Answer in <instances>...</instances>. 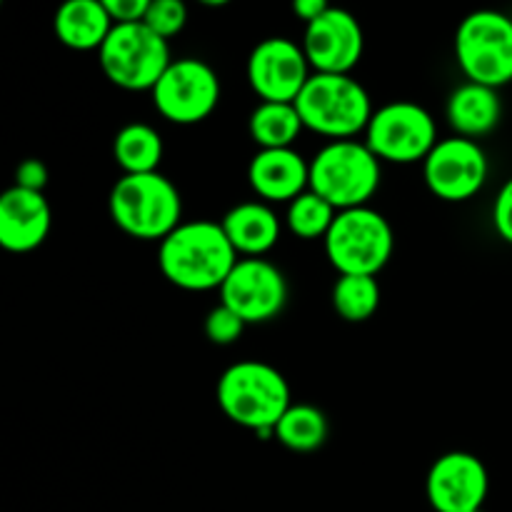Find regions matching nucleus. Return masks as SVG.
Segmentation results:
<instances>
[{
  "mask_svg": "<svg viewBox=\"0 0 512 512\" xmlns=\"http://www.w3.org/2000/svg\"><path fill=\"white\" fill-rule=\"evenodd\" d=\"M158 265L165 280L175 288L208 293L223 288L238 265V253L230 245L223 225L215 220H190L160 240Z\"/></svg>",
  "mask_w": 512,
  "mask_h": 512,
  "instance_id": "1",
  "label": "nucleus"
},
{
  "mask_svg": "<svg viewBox=\"0 0 512 512\" xmlns=\"http://www.w3.org/2000/svg\"><path fill=\"white\" fill-rule=\"evenodd\" d=\"M218 405L228 420L258 435H275L290 403L288 380L263 360H240L218 380Z\"/></svg>",
  "mask_w": 512,
  "mask_h": 512,
  "instance_id": "2",
  "label": "nucleus"
},
{
  "mask_svg": "<svg viewBox=\"0 0 512 512\" xmlns=\"http://www.w3.org/2000/svg\"><path fill=\"white\" fill-rule=\"evenodd\" d=\"M110 218L125 235L165 240L183 218V198L163 173L123 175L110 190Z\"/></svg>",
  "mask_w": 512,
  "mask_h": 512,
  "instance_id": "3",
  "label": "nucleus"
},
{
  "mask_svg": "<svg viewBox=\"0 0 512 512\" xmlns=\"http://www.w3.org/2000/svg\"><path fill=\"white\" fill-rule=\"evenodd\" d=\"M300 120L308 130L333 140H355L373 118L370 95L353 75L313 73L295 100Z\"/></svg>",
  "mask_w": 512,
  "mask_h": 512,
  "instance_id": "4",
  "label": "nucleus"
},
{
  "mask_svg": "<svg viewBox=\"0 0 512 512\" xmlns=\"http://www.w3.org/2000/svg\"><path fill=\"white\" fill-rule=\"evenodd\" d=\"M380 160L360 140H333L310 160V190L335 210L365 208L380 188Z\"/></svg>",
  "mask_w": 512,
  "mask_h": 512,
  "instance_id": "5",
  "label": "nucleus"
},
{
  "mask_svg": "<svg viewBox=\"0 0 512 512\" xmlns=\"http://www.w3.org/2000/svg\"><path fill=\"white\" fill-rule=\"evenodd\" d=\"M325 255L340 275H375L390 263L395 248L393 228L373 208L340 210L325 235Z\"/></svg>",
  "mask_w": 512,
  "mask_h": 512,
  "instance_id": "6",
  "label": "nucleus"
},
{
  "mask_svg": "<svg viewBox=\"0 0 512 512\" xmlns=\"http://www.w3.org/2000/svg\"><path fill=\"white\" fill-rule=\"evenodd\" d=\"M455 58L468 83L495 90L512 83V18L498 10H475L460 20Z\"/></svg>",
  "mask_w": 512,
  "mask_h": 512,
  "instance_id": "7",
  "label": "nucleus"
},
{
  "mask_svg": "<svg viewBox=\"0 0 512 512\" xmlns=\"http://www.w3.org/2000/svg\"><path fill=\"white\" fill-rule=\"evenodd\" d=\"M100 55V70L113 85L123 90H153L170 68L168 40L145 23L115 25Z\"/></svg>",
  "mask_w": 512,
  "mask_h": 512,
  "instance_id": "8",
  "label": "nucleus"
},
{
  "mask_svg": "<svg viewBox=\"0 0 512 512\" xmlns=\"http://www.w3.org/2000/svg\"><path fill=\"white\" fill-rule=\"evenodd\" d=\"M365 145L385 163H425L438 145V125L423 105L393 100L373 113L365 130Z\"/></svg>",
  "mask_w": 512,
  "mask_h": 512,
  "instance_id": "9",
  "label": "nucleus"
},
{
  "mask_svg": "<svg viewBox=\"0 0 512 512\" xmlns=\"http://www.w3.org/2000/svg\"><path fill=\"white\" fill-rule=\"evenodd\" d=\"M153 105L175 125H198L220 103L218 73L205 60L180 58L170 63L153 90Z\"/></svg>",
  "mask_w": 512,
  "mask_h": 512,
  "instance_id": "10",
  "label": "nucleus"
},
{
  "mask_svg": "<svg viewBox=\"0 0 512 512\" xmlns=\"http://www.w3.org/2000/svg\"><path fill=\"white\" fill-rule=\"evenodd\" d=\"M425 185L430 193L448 203H465L483 190L488 180V155L480 143L468 138L438 140L423 163Z\"/></svg>",
  "mask_w": 512,
  "mask_h": 512,
  "instance_id": "11",
  "label": "nucleus"
},
{
  "mask_svg": "<svg viewBox=\"0 0 512 512\" xmlns=\"http://www.w3.org/2000/svg\"><path fill=\"white\" fill-rule=\"evenodd\" d=\"M303 45L290 38H265L248 58V83L263 103H295L310 80Z\"/></svg>",
  "mask_w": 512,
  "mask_h": 512,
  "instance_id": "12",
  "label": "nucleus"
},
{
  "mask_svg": "<svg viewBox=\"0 0 512 512\" xmlns=\"http://www.w3.org/2000/svg\"><path fill=\"white\" fill-rule=\"evenodd\" d=\"M288 300L285 275L263 258H243L220 288V303L238 313L245 325L273 320Z\"/></svg>",
  "mask_w": 512,
  "mask_h": 512,
  "instance_id": "13",
  "label": "nucleus"
},
{
  "mask_svg": "<svg viewBox=\"0 0 512 512\" xmlns=\"http://www.w3.org/2000/svg\"><path fill=\"white\" fill-rule=\"evenodd\" d=\"M303 53L313 73L350 75L365 50L360 20L343 8H328L320 18L305 25Z\"/></svg>",
  "mask_w": 512,
  "mask_h": 512,
  "instance_id": "14",
  "label": "nucleus"
},
{
  "mask_svg": "<svg viewBox=\"0 0 512 512\" xmlns=\"http://www.w3.org/2000/svg\"><path fill=\"white\" fill-rule=\"evenodd\" d=\"M490 478L483 460L470 453H445L433 463L425 483L435 512H480L488 498Z\"/></svg>",
  "mask_w": 512,
  "mask_h": 512,
  "instance_id": "15",
  "label": "nucleus"
},
{
  "mask_svg": "<svg viewBox=\"0 0 512 512\" xmlns=\"http://www.w3.org/2000/svg\"><path fill=\"white\" fill-rule=\"evenodd\" d=\"M53 223L48 198L13 185L0 195V248L25 255L45 243Z\"/></svg>",
  "mask_w": 512,
  "mask_h": 512,
  "instance_id": "16",
  "label": "nucleus"
},
{
  "mask_svg": "<svg viewBox=\"0 0 512 512\" xmlns=\"http://www.w3.org/2000/svg\"><path fill=\"white\" fill-rule=\"evenodd\" d=\"M248 183L265 203H293L310 190V163L293 148L258 150L248 165Z\"/></svg>",
  "mask_w": 512,
  "mask_h": 512,
  "instance_id": "17",
  "label": "nucleus"
},
{
  "mask_svg": "<svg viewBox=\"0 0 512 512\" xmlns=\"http://www.w3.org/2000/svg\"><path fill=\"white\" fill-rule=\"evenodd\" d=\"M235 253L243 258H263L280 240V220L268 203L250 200L225 213L220 220Z\"/></svg>",
  "mask_w": 512,
  "mask_h": 512,
  "instance_id": "18",
  "label": "nucleus"
},
{
  "mask_svg": "<svg viewBox=\"0 0 512 512\" xmlns=\"http://www.w3.org/2000/svg\"><path fill=\"white\" fill-rule=\"evenodd\" d=\"M115 28L103 0H68L58 8L53 20L55 38L70 50H100Z\"/></svg>",
  "mask_w": 512,
  "mask_h": 512,
  "instance_id": "19",
  "label": "nucleus"
},
{
  "mask_svg": "<svg viewBox=\"0 0 512 512\" xmlns=\"http://www.w3.org/2000/svg\"><path fill=\"white\" fill-rule=\"evenodd\" d=\"M503 118V103L495 88L465 83L453 90L448 100V123L460 138H483L493 133Z\"/></svg>",
  "mask_w": 512,
  "mask_h": 512,
  "instance_id": "20",
  "label": "nucleus"
},
{
  "mask_svg": "<svg viewBox=\"0 0 512 512\" xmlns=\"http://www.w3.org/2000/svg\"><path fill=\"white\" fill-rule=\"evenodd\" d=\"M113 158L123 168V175L158 173L163 160V138L145 123H128L113 140Z\"/></svg>",
  "mask_w": 512,
  "mask_h": 512,
  "instance_id": "21",
  "label": "nucleus"
},
{
  "mask_svg": "<svg viewBox=\"0 0 512 512\" xmlns=\"http://www.w3.org/2000/svg\"><path fill=\"white\" fill-rule=\"evenodd\" d=\"M303 128L295 103H260L248 123L250 138L258 143L260 150L293 148Z\"/></svg>",
  "mask_w": 512,
  "mask_h": 512,
  "instance_id": "22",
  "label": "nucleus"
},
{
  "mask_svg": "<svg viewBox=\"0 0 512 512\" xmlns=\"http://www.w3.org/2000/svg\"><path fill=\"white\" fill-rule=\"evenodd\" d=\"M328 438V420L315 405H290L288 413L275 425V440L293 453H313Z\"/></svg>",
  "mask_w": 512,
  "mask_h": 512,
  "instance_id": "23",
  "label": "nucleus"
},
{
  "mask_svg": "<svg viewBox=\"0 0 512 512\" xmlns=\"http://www.w3.org/2000/svg\"><path fill=\"white\" fill-rule=\"evenodd\" d=\"M333 308L348 323H365L380 308V285L370 275H340L333 285Z\"/></svg>",
  "mask_w": 512,
  "mask_h": 512,
  "instance_id": "24",
  "label": "nucleus"
},
{
  "mask_svg": "<svg viewBox=\"0 0 512 512\" xmlns=\"http://www.w3.org/2000/svg\"><path fill=\"white\" fill-rule=\"evenodd\" d=\"M335 215L338 210L323 200L320 195H315L313 190L303 193L300 198H295L288 205V213H285V223H288L290 233L300 240H318L328 235V230L333 228Z\"/></svg>",
  "mask_w": 512,
  "mask_h": 512,
  "instance_id": "25",
  "label": "nucleus"
},
{
  "mask_svg": "<svg viewBox=\"0 0 512 512\" xmlns=\"http://www.w3.org/2000/svg\"><path fill=\"white\" fill-rule=\"evenodd\" d=\"M143 23L153 33H158L160 38L170 40L188 23V8L180 0H150L148 15H145Z\"/></svg>",
  "mask_w": 512,
  "mask_h": 512,
  "instance_id": "26",
  "label": "nucleus"
},
{
  "mask_svg": "<svg viewBox=\"0 0 512 512\" xmlns=\"http://www.w3.org/2000/svg\"><path fill=\"white\" fill-rule=\"evenodd\" d=\"M245 333V320L223 303L213 308L205 318V335L213 345H233Z\"/></svg>",
  "mask_w": 512,
  "mask_h": 512,
  "instance_id": "27",
  "label": "nucleus"
},
{
  "mask_svg": "<svg viewBox=\"0 0 512 512\" xmlns=\"http://www.w3.org/2000/svg\"><path fill=\"white\" fill-rule=\"evenodd\" d=\"M103 3L115 25L143 23L150 8V0H103Z\"/></svg>",
  "mask_w": 512,
  "mask_h": 512,
  "instance_id": "28",
  "label": "nucleus"
},
{
  "mask_svg": "<svg viewBox=\"0 0 512 512\" xmlns=\"http://www.w3.org/2000/svg\"><path fill=\"white\" fill-rule=\"evenodd\" d=\"M493 223L500 238L512 245V178L500 188L493 205Z\"/></svg>",
  "mask_w": 512,
  "mask_h": 512,
  "instance_id": "29",
  "label": "nucleus"
},
{
  "mask_svg": "<svg viewBox=\"0 0 512 512\" xmlns=\"http://www.w3.org/2000/svg\"><path fill=\"white\" fill-rule=\"evenodd\" d=\"M15 185L25 190H35V193H43V188L48 185V168H45L43 160H23V163L15 168Z\"/></svg>",
  "mask_w": 512,
  "mask_h": 512,
  "instance_id": "30",
  "label": "nucleus"
},
{
  "mask_svg": "<svg viewBox=\"0 0 512 512\" xmlns=\"http://www.w3.org/2000/svg\"><path fill=\"white\" fill-rule=\"evenodd\" d=\"M328 8L330 5L325 3V0H295L293 3V13L298 15L305 25L313 23L315 18H320Z\"/></svg>",
  "mask_w": 512,
  "mask_h": 512,
  "instance_id": "31",
  "label": "nucleus"
}]
</instances>
